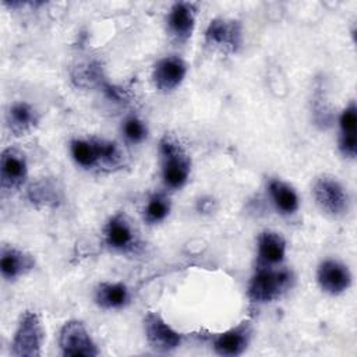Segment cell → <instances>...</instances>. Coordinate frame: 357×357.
<instances>
[{
    "label": "cell",
    "mask_w": 357,
    "mask_h": 357,
    "mask_svg": "<svg viewBox=\"0 0 357 357\" xmlns=\"http://www.w3.org/2000/svg\"><path fill=\"white\" fill-rule=\"evenodd\" d=\"M93 142H95L96 152H98V160L102 167L113 169V167L120 166L123 156H121V152L116 142L105 139V138H96V137H93Z\"/></svg>",
    "instance_id": "23"
},
{
    "label": "cell",
    "mask_w": 357,
    "mask_h": 357,
    "mask_svg": "<svg viewBox=\"0 0 357 357\" xmlns=\"http://www.w3.org/2000/svg\"><path fill=\"white\" fill-rule=\"evenodd\" d=\"M144 333L148 344L158 353H170L181 344V335L174 331L158 312L144 315Z\"/></svg>",
    "instance_id": "7"
},
{
    "label": "cell",
    "mask_w": 357,
    "mask_h": 357,
    "mask_svg": "<svg viewBox=\"0 0 357 357\" xmlns=\"http://www.w3.org/2000/svg\"><path fill=\"white\" fill-rule=\"evenodd\" d=\"M103 238L109 248L119 252H130L137 247L134 226L121 212L109 218L103 227Z\"/></svg>",
    "instance_id": "12"
},
{
    "label": "cell",
    "mask_w": 357,
    "mask_h": 357,
    "mask_svg": "<svg viewBox=\"0 0 357 357\" xmlns=\"http://www.w3.org/2000/svg\"><path fill=\"white\" fill-rule=\"evenodd\" d=\"M268 191L275 208L283 215H293L300 206V199L296 190L280 178H272L268 184Z\"/></svg>",
    "instance_id": "19"
},
{
    "label": "cell",
    "mask_w": 357,
    "mask_h": 357,
    "mask_svg": "<svg viewBox=\"0 0 357 357\" xmlns=\"http://www.w3.org/2000/svg\"><path fill=\"white\" fill-rule=\"evenodd\" d=\"M317 282L321 290L329 296H339L351 286V272L337 259H324L317 269Z\"/></svg>",
    "instance_id": "10"
},
{
    "label": "cell",
    "mask_w": 357,
    "mask_h": 357,
    "mask_svg": "<svg viewBox=\"0 0 357 357\" xmlns=\"http://www.w3.org/2000/svg\"><path fill=\"white\" fill-rule=\"evenodd\" d=\"M172 209L170 198L163 192L152 194L144 208V220L148 225H158L163 222Z\"/></svg>",
    "instance_id": "21"
},
{
    "label": "cell",
    "mask_w": 357,
    "mask_h": 357,
    "mask_svg": "<svg viewBox=\"0 0 357 357\" xmlns=\"http://www.w3.org/2000/svg\"><path fill=\"white\" fill-rule=\"evenodd\" d=\"M45 340V329L40 317L35 311H24L20 315L11 342L14 357H39Z\"/></svg>",
    "instance_id": "4"
},
{
    "label": "cell",
    "mask_w": 357,
    "mask_h": 357,
    "mask_svg": "<svg viewBox=\"0 0 357 357\" xmlns=\"http://www.w3.org/2000/svg\"><path fill=\"white\" fill-rule=\"evenodd\" d=\"M70 152L74 162L84 169H93L99 165L93 138H75L70 142Z\"/></svg>",
    "instance_id": "20"
},
{
    "label": "cell",
    "mask_w": 357,
    "mask_h": 357,
    "mask_svg": "<svg viewBox=\"0 0 357 357\" xmlns=\"http://www.w3.org/2000/svg\"><path fill=\"white\" fill-rule=\"evenodd\" d=\"M205 45L225 54H234L243 45V25L238 20L216 17L205 29Z\"/></svg>",
    "instance_id": "5"
},
{
    "label": "cell",
    "mask_w": 357,
    "mask_h": 357,
    "mask_svg": "<svg viewBox=\"0 0 357 357\" xmlns=\"http://www.w3.org/2000/svg\"><path fill=\"white\" fill-rule=\"evenodd\" d=\"M294 283V275L287 268L257 266L248 283V298L252 303L264 304L280 298Z\"/></svg>",
    "instance_id": "1"
},
{
    "label": "cell",
    "mask_w": 357,
    "mask_h": 357,
    "mask_svg": "<svg viewBox=\"0 0 357 357\" xmlns=\"http://www.w3.org/2000/svg\"><path fill=\"white\" fill-rule=\"evenodd\" d=\"M28 199L33 205L56 206L60 201V195L53 183L47 180H40L28 188Z\"/></svg>",
    "instance_id": "22"
},
{
    "label": "cell",
    "mask_w": 357,
    "mask_h": 357,
    "mask_svg": "<svg viewBox=\"0 0 357 357\" xmlns=\"http://www.w3.org/2000/svg\"><path fill=\"white\" fill-rule=\"evenodd\" d=\"M198 4L192 1H176L169 8L166 28L169 35L178 43H185L195 28Z\"/></svg>",
    "instance_id": "8"
},
{
    "label": "cell",
    "mask_w": 357,
    "mask_h": 357,
    "mask_svg": "<svg viewBox=\"0 0 357 357\" xmlns=\"http://www.w3.org/2000/svg\"><path fill=\"white\" fill-rule=\"evenodd\" d=\"M258 262L257 266H278L286 255V240L278 231L265 230L257 240Z\"/></svg>",
    "instance_id": "15"
},
{
    "label": "cell",
    "mask_w": 357,
    "mask_h": 357,
    "mask_svg": "<svg viewBox=\"0 0 357 357\" xmlns=\"http://www.w3.org/2000/svg\"><path fill=\"white\" fill-rule=\"evenodd\" d=\"M130 298V290L123 282H100L93 290V301L102 310L124 308Z\"/></svg>",
    "instance_id": "17"
},
{
    "label": "cell",
    "mask_w": 357,
    "mask_h": 357,
    "mask_svg": "<svg viewBox=\"0 0 357 357\" xmlns=\"http://www.w3.org/2000/svg\"><path fill=\"white\" fill-rule=\"evenodd\" d=\"M187 70V63L178 56L170 54L159 59L152 70L155 88L163 93L173 92L184 81Z\"/></svg>",
    "instance_id": "9"
},
{
    "label": "cell",
    "mask_w": 357,
    "mask_h": 357,
    "mask_svg": "<svg viewBox=\"0 0 357 357\" xmlns=\"http://www.w3.org/2000/svg\"><path fill=\"white\" fill-rule=\"evenodd\" d=\"M59 347L64 357H95L99 349L79 319H68L59 332Z\"/></svg>",
    "instance_id": "6"
},
{
    "label": "cell",
    "mask_w": 357,
    "mask_h": 357,
    "mask_svg": "<svg viewBox=\"0 0 357 357\" xmlns=\"http://www.w3.org/2000/svg\"><path fill=\"white\" fill-rule=\"evenodd\" d=\"M39 113L28 102H15L7 112V124L15 135H26L39 123Z\"/></svg>",
    "instance_id": "18"
},
{
    "label": "cell",
    "mask_w": 357,
    "mask_h": 357,
    "mask_svg": "<svg viewBox=\"0 0 357 357\" xmlns=\"http://www.w3.org/2000/svg\"><path fill=\"white\" fill-rule=\"evenodd\" d=\"M35 266V258L17 247H1V257H0V271L1 276L8 280H17L21 276L29 273Z\"/></svg>",
    "instance_id": "14"
},
{
    "label": "cell",
    "mask_w": 357,
    "mask_h": 357,
    "mask_svg": "<svg viewBox=\"0 0 357 357\" xmlns=\"http://www.w3.org/2000/svg\"><path fill=\"white\" fill-rule=\"evenodd\" d=\"M159 153L165 185L172 190L184 187L191 172V159L184 148L166 134L159 142Z\"/></svg>",
    "instance_id": "2"
},
{
    "label": "cell",
    "mask_w": 357,
    "mask_h": 357,
    "mask_svg": "<svg viewBox=\"0 0 357 357\" xmlns=\"http://www.w3.org/2000/svg\"><path fill=\"white\" fill-rule=\"evenodd\" d=\"M121 131L126 141L130 144H141L148 135L146 124L137 116L127 117L121 126Z\"/></svg>",
    "instance_id": "24"
},
{
    "label": "cell",
    "mask_w": 357,
    "mask_h": 357,
    "mask_svg": "<svg viewBox=\"0 0 357 357\" xmlns=\"http://www.w3.org/2000/svg\"><path fill=\"white\" fill-rule=\"evenodd\" d=\"M339 151L347 159L357 155V107L351 100L339 116Z\"/></svg>",
    "instance_id": "16"
},
{
    "label": "cell",
    "mask_w": 357,
    "mask_h": 357,
    "mask_svg": "<svg viewBox=\"0 0 357 357\" xmlns=\"http://www.w3.org/2000/svg\"><path fill=\"white\" fill-rule=\"evenodd\" d=\"M312 195L318 208L326 216L339 219L350 209V197L344 185L331 174H321L312 185Z\"/></svg>",
    "instance_id": "3"
},
{
    "label": "cell",
    "mask_w": 357,
    "mask_h": 357,
    "mask_svg": "<svg viewBox=\"0 0 357 357\" xmlns=\"http://www.w3.org/2000/svg\"><path fill=\"white\" fill-rule=\"evenodd\" d=\"M252 337V324L243 321L237 326L230 328L213 337L212 346L216 354L223 357H236L243 354Z\"/></svg>",
    "instance_id": "13"
},
{
    "label": "cell",
    "mask_w": 357,
    "mask_h": 357,
    "mask_svg": "<svg viewBox=\"0 0 357 357\" xmlns=\"http://www.w3.org/2000/svg\"><path fill=\"white\" fill-rule=\"evenodd\" d=\"M28 177V163L24 152L17 148H6L0 156V185L4 190H18Z\"/></svg>",
    "instance_id": "11"
}]
</instances>
